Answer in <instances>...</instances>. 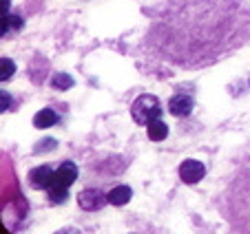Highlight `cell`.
<instances>
[{"label": "cell", "instance_id": "6da1fadb", "mask_svg": "<svg viewBox=\"0 0 250 234\" xmlns=\"http://www.w3.org/2000/svg\"><path fill=\"white\" fill-rule=\"evenodd\" d=\"M131 115L137 124L148 126L153 119H160V115H162L160 99H157L155 95H140L131 106Z\"/></svg>", "mask_w": 250, "mask_h": 234}, {"label": "cell", "instance_id": "7a4b0ae2", "mask_svg": "<svg viewBox=\"0 0 250 234\" xmlns=\"http://www.w3.org/2000/svg\"><path fill=\"white\" fill-rule=\"evenodd\" d=\"M78 203H80L82 210L95 212V210H100L104 203H109V197H104L102 192L95 190V188H86V190H82L80 195H78Z\"/></svg>", "mask_w": 250, "mask_h": 234}, {"label": "cell", "instance_id": "3957f363", "mask_svg": "<svg viewBox=\"0 0 250 234\" xmlns=\"http://www.w3.org/2000/svg\"><path fill=\"white\" fill-rule=\"evenodd\" d=\"M204 175H206V166H204L202 161H197V159L182 161L180 177H182V181L184 183H197L199 179H204Z\"/></svg>", "mask_w": 250, "mask_h": 234}, {"label": "cell", "instance_id": "277c9868", "mask_svg": "<svg viewBox=\"0 0 250 234\" xmlns=\"http://www.w3.org/2000/svg\"><path fill=\"white\" fill-rule=\"evenodd\" d=\"M53 173H56V170L47 164L33 168L31 173H29V183H31V188H36V190H44V188H49L53 183Z\"/></svg>", "mask_w": 250, "mask_h": 234}, {"label": "cell", "instance_id": "5b68a950", "mask_svg": "<svg viewBox=\"0 0 250 234\" xmlns=\"http://www.w3.org/2000/svg\"><path fill=\"white\" fill-rule=\"evenodd\" d=\"M76 179H78V166L73 164V161H64V164H60L56 168V173H53V183H56V186L69 188Z\"/></svg>", "mask_w": 250, "mask_h": 234}, {"label": "cell", "instance_id": "8992f818", "mask_svg": "<svg viewBox=\"0 0 250 234\" xmlns=\"http://www.w3.org/2000/svg\"><path fill=\"white\" fill-rule=\"evenodd\" d=\"M168 111L173 113L175 117L188 115V113L193 111V98H190V95H184V93L175 95V98H170V102H168Z\"/></svg>", "mask_w": 250, "mask_h": 234}, {"label": "cell", "instance_id": "52a82bcc", "mask_svg": "<svg viewBox=\"0 0 250 234\" xmlns=\"http://www.w3.org/2000/svg\"><path fill=\"white\" fill-rule=\"evenodd\" d=\"M106 197H109L111 206H124V203H128V199L133 197V192H131L128 186H115Z\"/></svg>", "mask_w": 250, "mask_h": 234}, {"label": "cell", "instance_id": "ba28073f", "mask_svg": "<svg viewBox=\"0 0 250 234\" xmlns=\"http://www.w3.org/2000/svg\"><path fill=\"white\" fill-rule=\"evenodd\" d=\"M56 122H58V115L53 108H42V111H38L36 117H33V126L36 128H49Z\"/></svg>", "mask_w": 250, "mask_h": 234}, {"label": "cell", "instance_id": "9c48e42d", "mask_svg": "<svg viewBox=\"0 0 250 234\" xmlns=\"http://www.w3.org/2000/svg\"><path fill=\"white\" fill-rule=\"evenodd\" d=\"M146 133L153 141H162V139H166V135H168V126H166L164 122H160V119H153V122L148 124Z\"/></svg>", "mask_w": 250, "mask_h": 234}, {"label": "cell", "instance_id": "30bf717a", "mask_svg": "<svg viewBox=\"0 0 250 234\" xmlns=\"http://www.w3.org/2000/svg\"><path fill=\"white\" fill-rule=\"evenodd\" d=\"M47 190H49V199H51V203H64L66 201V190H69V188L51 183Z\"/></svg>", "mask_w": 250, "mask_h": 234}, {"label": "cell", "instance_id": "8fae6325", "mask_svg": "<svg viewBox=\"0 0 250 234\" xmlns=\"http://www.w3.org/2000/svg\"><path fill=\"white\" fill-rule=\"evenodd\" d=\"M51 86L53 89H58V91H66V89H71L73 86V78L71 75H66V73H56L53 75V80H51Z\"/></svg>", "mask_w": 250, "mask_h": 234}, {"label": "cell", "instance_id": "7c38bea8", "mask_svg": "<svg viewBox=\"0 0 250 234\" xmlns=\"http://www.w3.org/2000/svg\"><path fill=\"white\" fill-rule=\"evenodd\" d=\"M14 73H16V64L9 60V58H2V60H0V80L7 82Z\"/></svg>", "mask_w": 250, "mask_h": 234}, {"label": "cell", "instance_id": "4fadbf2b", "mask_svg": "<svg viewBox=\"0 0 250 234\" xmlns=\"http://www.w3.org/2000/svg\"><path fill=\"white\" fill-rule=\"evenodd\" d=\"M22 27V20L18 16H5L2 18V33H7L9 29H20Z\"/></svg>", "mask_w": 250, "mask_h": 234}, {"label": "cell", "instance_id": "5bb4252c", "mask_svg": "<svg viewBox=\"0 0 250 234\" xmlns=\"http://www.w3.org/2000/svg\"><path fill=\"white\" fill-rule=\"evenodd\" d=\"M56 148V139H47V141H40L36 153H42V150H53Z\"/></svg>", "mask_w": 250, "mask_h": 234}, {"label": "cell", "instance_id": "9a60e30c", "mask_svg": "<svg viewBox=\"0 0 250 234\" xmlns=\"http://www.w3.org/2000/svg\"><path fill=\"white\" fill-rule=\"evenodd\" d=\"M7 106H11V98H7V93L2 91V111H7Z\"/></svg>", "mask_w": 250, "mask_h": 234}, {"label": "cell", "instance_id": "2e32d148", "mask_svg": "<svg viewBox=\"0 0 250 234\" xmlns=\"http://www.w3.org/2000/svg\"><path fill=\"white\" fill-rule=\"evenodd\" d=\"M7 7H9V0H2V18L7 16Z\"/></svg>", "mask_w": 250, "mask_h": 234}]
</instances>
